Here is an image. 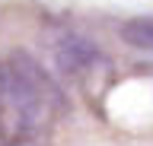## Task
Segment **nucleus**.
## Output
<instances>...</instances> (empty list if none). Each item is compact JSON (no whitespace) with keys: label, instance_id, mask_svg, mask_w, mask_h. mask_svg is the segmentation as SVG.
<instances>
[{"label":"nucleus","instance_id":"nucleus-1","mask_svg":"<svg viewBox=\"0 0 153 146\" xmlns=\"http://www.w3.org/2000/svg\"><path fill=\"white\" fill-rule=\"evenodd\" d=\"M67 98L51 73L26 51L0 60V146H51Z\"/></svg>","mask_w":153,"mask_h":146},{"label":"nucleus","instance_id":"nucleus-2","mask_svg":"<svg viewBox=\"0 0 153 146\" xmlns=\"http://www.w3.org/2000/svg\"><path fill=\"white\" fill-rule=\"evenodd\" d=\"M121 38L137 51H153V19H143V16L128 19L121 26Z\"/></svg>","mask_w":153,"mask_h":146}]
</instances>
